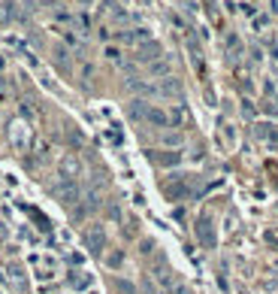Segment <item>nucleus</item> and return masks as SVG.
<instances>
[{
	"label": "nucleus",
	"mask_w": 278,
	"mask_h": 294,
	"mask_svg": "<svg viewBox=\"0 0 278 294\" xmlns=\"http://www.w3.org/2000/svg\"><path fill=\"white\" fill-rule=\"evenodd\" d=\"M154 276H157L160 288H163L166 294H188V291H185V285L179 282V276H176L166 264H157V267H154Z\"/></svg>",
	"instance_id": "f257e3e1"
},
{
	"label": "nucleus",
	"mask_w": 278,
	"mask_h": 294,
	"mask_svg": "<svg viewBox=\"0 0 278 294\" xmlns=\"http://www.w3.org/2000/svg\"><path fill=\"white\" fill-rule=\"evenodd\" d=\"M82 237H85V246H88L94 255H100V252L106 249V231H103V225H88Z\"/></svg>",
	"instance_id": "f03ea898"
},
{
	"label": "nucleus",
	"mask_w": 278,
	"mask_h": 294,
	"mask_svg": "<svg viewBox=\"0 0 278 294\" xmlns=\"http://www.w3.org/2000/svg\"><path fill=\"white\" fill-rule=\"evenodd\" d=\"M54 197L64 203V206H73L79 200V185L76 182H58L54 185Z\"/></svg>",
	"instance_id": "7ed1b4c3"
},
{
	"label": "nucleus",
	"mask_w": 278,
	"mask_h": 294,
	"mask_svg": "<svg viewBox=\"0 0 278 294\" xmlns=\"http://www.w3.org/2000/svg\"><path fill=\"white\" fill-rule=\"evenodd\" d=\"M197 237H200V243H206V246H215V234H212V225H209V219H200V222H197Z\"/></svg>",
	"instance_id": "20e7f679"
},
{
	"label": "nucleus",
	"mask_w": 278,
	"mask_h": 294,
	"mask_svg": "<svg viewBox=\"0 0 278 294\" xmlns=\"http://www.w3.org/2000/svg\"><path fill=\"white\" fill-rule=\"evenodd\" d=\"M157 94H163V97H179V94H182V85H179L176 79H170V76H166V79L157 85Z\"/></svg>",
	"instance_id": "39448f33"
},
{
	"label": "nucleus",
	"mask_w": 278,
	"mask_h": 294,
	"mask_svg": "<svg viewBox=\"0 0 278 294\" xmlns=\"http://www.w3.org/2000/svg\"><path fill=\"white\" fill-rule=\"evenodd\" d=\"M173 200H182V197H188V185L185 182H166V188H163Z\"/></svg>",
	"instance_id": "423d86ee"
},
{
	"label": "nucleus",
	"mask_w": 278,
	"mask_h": 294,
	"mask_svg": "<svg viewBox=\"0 0 278 294\" xmlns=\"http://www.w3.org/2000/svg\"><path fill=\"white\" fill-rule=\"evenodd\" d=\"M151 76H170V61L166 58H157V61H151Z\"/></svg>",
	"instance_id": "0eeeda50"
},
{
	"label": "nucleus",
	"mask_w": 278,
	"mask_h": 294,
	"mask_svg": "<svg viewBox=\"0 0 278 294\" xmlns=\"http://www.w3.org/2000/svg\"><path fill=\"white\" fill-rule=\"evenodd\" d=\"M151 161H154V164L170 167V164H179V152H170V155H151Z\"/></svg>",
	"instance_id": "6e6552de"
},
{
	"label": "nucleus",
	"mask_w": 278,
	"mask_h": 294,
	"mask_svg": "<svg viewBox=\"0 0 278 294\" xmlns=\"http://www.w3.org/2000/svg\"><path fill=\"white\" fill-rule=\"evenodd\" d=\"M124 258H121V252H115V255H109V267H118Z\"/></svg>",
	"instance_id": "1a4fd4ad"
}]
</instances>
